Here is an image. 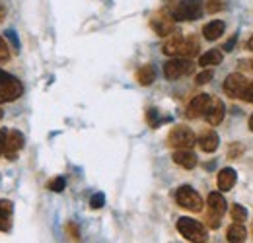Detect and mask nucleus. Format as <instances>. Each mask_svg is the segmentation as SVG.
<instances>
[{
    "instance_id": "f257e3e1",
    "label": "nucleus",
    "mask_w": 253,
    "mask_h": 243,
    "mask_svg": "<svg viewBox=\"0 0 253 243\" xmlns=\"http://www.w3.org/2000/svg\"><path fill=\"white\" fill-rule=\"evenodd\" d=\"M177 232L191 243H205L209 240L207 228L201 222H197L193 218H185V216L177 220Z\"/></svg>"
},
{
    "instance_id": "f03ea898",
    "label": "nucleus",
    "mask_w": 253,
    "mask_h": 243,
    "mask_svg": "<svg viewBox=\"0 0 253 243\" xmlns=\"http://www.w3.org/2000/svg\"><path fill=\"white\" fill-rule=\"evenodd\" d=\"M22 93H24L22 82L16 76L0 70V103L16 101L18 97H22Z\"/></svg>"
},
{
    "instance_id": "7ed1b4c3",
    "label": "nucleus",
    "mask_w": 253,
    "mask_h": 243,
    "mask_svg": "<svg viewBox=\"0 0 253 243\" xmlns=\"http://www.w3.org/2000/svg\"><path fill=\"white\" fill-rule=\"evenodd\" d=\"M195 142H197L195 132L191 130L189 126H185V124L173 126L169 130V134H168V144L171 148H175V150H189V148L195 146Z\"/></svg>"
},
{
    "instance_id": "20e7f679",
    "label": "nucleus",
    "mask_w": 253,
    "mask_h": 243,
    "mask_svg": "<svg viewBox=\"0 0 253 243\" xmlns=\"http://www.w3.org/2000/svg\"><path fill=\"white\" fill-rule=\"evenodd\" d=\"M201 14H203V0H179L171 8L173 20H181V22L197 20L201 18Z\"/></svg>"
},
{
    "instance_id": "39448f33",
    "label": "nucleus",
    "mask_w": 253,
    "mask_h": 243,
    "mask_svg": "<svg viewBox=\"0 0 253 243\" xmlns=\"http://www.w3.org/2000/svg\"><path fill=\"white\" fill-rule=\"evenodd\" d=\"M175 202L181 208L191 210V212H201L203 210V199H201V195L193 187H189V185H181L175 191Z\"/></svg>"
},
{
    "instance_id": "423d86ee",
    "label": "nucleus",
    "mask_w": 253,
    "mask_h": 243,
    "mask_svg": "<svg viewBox=\"0 0 253 243\" xmlns=\"http://www.w3.org/2000/svg\"><path fill=\"white\" fill-rule=\"evenodd\" d=\"M193 72V62L189 59H171V61L166 62L164 66V74L168 80H179L181 76L191 74Z\"/></svg>"
},
{
    "instance_id": "0eeeda50",
    "label": "nucleus",
    "mask_w": 253,
    "mask_h": 243,
    "mask_svg": "<svg viewBox=\"0 0 253 243\" xmlns=\"http://www.w3.org/2000/svg\"><path fill=\"white\" fill-rule=\"evenodd\" d=\"M248 88V80L242 72H234V74H228V78L224 80V86L222 90L228 97L236 99V97H242V93Z\"/></svg>"
},
{
    "instance_id": "6e6552de",
    "label": "nucleus",
    "mask_w": 253,
    "mask_h": 243,
    "mask_svg": "<svg viewBox=\"0 0 253 243\" xmlns=\"http://www.w3.org/2000/svg\"><path fill=\"white\" fill-rule=\"evenodd\" d=\"M150 28H152V31H154L156 35H160V37H168V35H171V33L175 31V20H173L171 14L158 12V14L152 16Z\"/></svg>"
},
{
    "instance_id": "1a4fd4ad",
    "label": "nucleus",
    "mask_w": 253,
    "mask_h": 243,
    "mask_svg": "<svg viewBox=\"0 0 253 243\" xmlns=\"http://www.w3.org/2000/svg\"><path fill=\"white\" fill-rule=\"evenodd\" d=\"M211 103H212V97H211L209 93H199V95H195L189 101V105H187V117H189V119L205 117V113L209 111Z\"/></svg>"
},
{
    "instance_id": "9d476101",
    "label": "nucleus",
    "mask_w": 253,
    "mask_h": 243,
    "mask_svg": "<svg viewBox=\"0 0 253 243\" xmlns=\"http://www.w3.org/2000/svg\"><path fill=\"white\" fill-rule=\"evenodd\" d=\"M24 144H26L24 134L20 130H10L8 132V138H6V152H4V156H8L10 160H14L16 154L24 148Z\"/></svg>"
},
{
    "instance_id": "9b49d317",
    "label": "nucleus",
    "mask_w": 253,
    "mask_h": 243,
    "mask_svg": "<svg viewBox=\"0 0 253 243\" xmlns=\"http://www.w3.org/2000/svg\"><path fill=\"white\" fill-rule=\"evenodd\" d=\"M224 115H226V107H224V103H222L218 97H214L212 103H211V107H209V111L205 113V119H207L209 124L216 126V124H220L222 122Z\"/></svg>"
},
{
    "instance_id": "f8f14e48",
    "label": "nucleus",
    "mask_w": 253,
    "mask_h": 243,
    "mask_svg": "<svg viewBox=\"0 0 253 243\" xmlns=\"http://www.w3.org/2000/svg\"><path fill=\"white\" fill-rule=\"evenodd\" d=\"M183 39L185 37H181L179 33H171V35H168V39H166V43L162 45V53L164 55H168V57H175V55H179V51H181V45H183Z\"/></svg>"
},
{
    "instance_id": "ddd939ff",
    "label": "nucleus",
    "mask_w": 253,
    "mask_h": 243,
    "mask_svg": "<svg viewBox=\"0 0 253 243\" xmlns=\"http://www.w3.org/2000/svg\"><path fill=\"white\" fill-rule=\"evenodd\" d=\"M218 144H220V138H218V134H216L214 130H207V132H203V134L199 136V146H201L203 152H207V154L216 152Z\"/></svg>"
},
{
    "instance_id": "4468645a",
    "label": "nucleus",
    "mask_w": 253,
    "mask_h": 243,
    "mask_svg": "<svg viewBox=\"0 0 253 243\" xmlns=\"http://www.w3.org/2000/svg\"><path fill=\"white\" fill-rule=\"evenodd\" d=\"M207 206H209V214H212V216H224L226 212V199L222 197L220 193H211L209 195V199H207Z\"/></svg>"
},
{
    "instance_id": "2eb2a0df",
    "label": "nucleus",
    "mask_w": 253,
    "mask_h": 243,
    "mask_svg": "<svg viewBox=\"0 0 253 243\" xmlns=\"http://www.w3.org/2000/svg\"><path fill=\"white\" fill-rule=\"evenodd\" d=\"M12 212H14L12 202L2 199L0 201V232H8L12 228Z\"/></svg>"
},
{
    "instance_id": "dca6fc26",
    "label": "nucleus",
    "mask_w": 253,
    "mask_h": 243,
    "mask_svg": "<svg viewBox=\"0 0 253 243\" xmlns=\"http://www.w3.org/2000/svg\"><path fill=\"white\" fill-rule=\"evenodd\" d=\"M224 30H226V24L222 20H212L203 28V35L207 41H216L218 37H222Z\"/></svg>"
},
{
    "instance_id": "f3484780",
    "label": "nucleus",
    "mask_w": 253,
    "mask_h": 243,
    "mask_svg": "<svg viewBox=\"0 0 253 243\" xmlns=\"http://www.w3.org/2000/svg\"><path fill=\"white\" fill-rule=\"evenodd\" d=\"M171 160H173L177 165L185 167V169H193V167L197 165V156L191 152V150H175L173 156H171Z\"/></svg>"
},
{
    "instance_id": "a211bd4d",
    "label": "nucleus",
    "mask_w": 253,
    "mask_h": 243,
    "mask_svg": "<svg viewBox=\"0 0 253 243\" xmlns=\"http://www.w3.org/2000/svg\"><path fill=\"white\" fill-rule=\"evenodd\" d=\"M246 238H248V232L240 222H234L232 226H228L226 240L230 243H246Z\"/></svg>"
},
{
    "instance_id": "6ab92c4d",
    "label": "nucleus",
    "mask_w": 253,
    "mask_h": 243,
    "mask_svg": "<svg viewBox=\"0 0 253 243\" xmlns=\"http://www.w3.org/2000/svg\"><path fill=\"white\" fill-rule=\"evenodd\" d=\"M199 37L197 35H189L183 39V45H181V51H179V57L183 59H193L197 53H199Z\"/></svg>"
},
{
    "instance_id": "aec40b11",
    "label": "nucleus",
    "mask_w": 253,
    "mask_h": 243,
    "mask_svg": "<svg viewBox=\"0 0 253 243\" xmlns=\"http://www.w3.org/2000/svg\"><path fill=\"white\" fill-rule=\"evenodd\" d=\"M236 181H238V175H236V171L232 167L220 169V173H218V189L220 191H230L236 185Z\"/></svg>"
},
{
    "instance_id": "412c9836",
    "label": "nucleus",
    "mask_w": 253,
    "mask_h": 243,
    "mask_svg": "<svg viewBox=\"0 0 253 243\" xmlns=\"http://www.w3.org/2000/svg\"><path fill=\"white\" fill-rule=\"evenodd\" d=\"M154 80H156V70H154L152 64H144V66L138 68V72H136V82H138L140 86H150Z\"/></svg>"
},
{
    "instance_id": "4be33fe9",
    "label": "nucleus",
    "mask_w": 253,
    "mask_h": 243,
    "mask_svg": "<svg viewBox=\"0 0 253 243\" xmlns=\"http://www.w3.org/2000/svg\"><path fill=\"white\" fill-rule=\"evenodd\" d=\"M220 62H222V53L216 51V49L207 51V53L201 55V59H199V64H201V66H218Z\"/></svg>"
},
{
    "instance_id": "5701e85b",
    "label": "nucleus",
    "mask_w": 253,
    "mask_h": 243,
    "mask_svg": "<svg viewBox=\"0 0 253 243\" xmlns=\"http://www.w3.org/2000/svg\"><path fill=\"white\" fill-rule=\"evenodd\" d=\"M230 212H232V218H234V222H244L246 218H248V210L244 208V206H240V204H234L232 208H230Z\"/></svg>"
},
{
    "instance_id": "b1692460",
    "label": "nucleus",
    "mask_w": 253,
    "mask_h": 243,
    "mask_svg": "<svg viewBox=\"0 0 253 243\" xmlns=\"http://www.w3.org/2000/svg\"><path fill=\"white\" fill-rule=\"evenodd\" d=\"M242 154H244V144L234 142V144L228 146V158H230V160H236V158H240Z\"/></svg>"
},
{
    "instance_id": "393cba45",
    "label": "nucleus",
    "mask_w": 253,
    "mask_h": 243,
    "mask_svg": "<svg viewBox=\"0 0 253 243\" xmlns=\"http://www.w3.org/2000/svg\"><path fill=\"white\" fill-rule=\"evenodd\" d=\"M103 204H105V195L103 193H95L94 197L90 199V208H94V210L101 208Z\"/></svg>"
},
{
    "instance_id": "a878e982",
    "label": "nucleus",
    "mask_w": 253,
    "mask_h": 243,
    "mask_svg": "<svg viewBox=\"0 0 253 243\" xmlns=\"http://www.w3.org/2000/svg\"><path fill=\"white\" fill-rule=\"evenodd\" d=\"M64 187H66L64 177H55L53 181H49V189H51V191H55V193H61V191H64Z\"/></svg>"
},
{
    "instance_id": "bb28decb",
    "label": "nucleus",
    "mask_w": 253,
    "mask_h": 243,
    "mask_svg": "<svg viewBox=\"0 0 253 243\" xmlns=\"http://www.w3.org/2000/svg\"><path fill=\"white\" fill-rule=\"evenodd\" d=\"M212 80V70H205V72H201L197 78H195V82L199 84V86H203V84H209Z\"/></svg>"
},
{
    "instance_id": "cd10ccee",
    "label": "nucleus",
    "mask_w": 253,
    "mask_h": 243,
    "mask_svg": "<svg viewBox=\"0 0 253 243\" xmlns=\"http://www.w3.org/2000/svg\"><path fill=\"white\" fill-rule=\"evenodd\" d=\"M238 66H240V72H246V74H253V59H242Z\"/></svg>"
},
{
    "instance_id": "c85d7f7f",
    "label": "nucleus",
    "mask_w": 253,
    "mask_h": 243,
    "mask_svg": "<svg viewBox=\"0 0 253 243\" xmlns=\"http://www.w3.org/2000/svg\"><path fill=\"white\" fill-rule=\"evenodd\" d=\"M222 8H224V2H222V0H209V4H207V10H209L211 14L218 12Z\"/></svg>"
},
{
    "instance_id": "c756f323",
    "label": "nucleus",
    "mask_w": 253,
    "mask_h": 243,
    "mask_svg": "<svg viewBox=\"0 0 253 243\" xmlns=\"http://www.w3.org/2000/svg\"><path fill=\"white\" fill-rule=\"evenodd\" d=\"M10 59V51H8V45H6V41L0 37V62L8 61Z\"/></svg>"
},
{
    "instance_id": "7c9ffc66",
    "label": "nucleus",
    "mask_w": 253,
    "mask_h": 243,
    "mask_svg": "<svg viewBox=\"0 0 253 243\" xmlns=\"http://www.w3.org/2000/svg\"><path fill=\"white\" fill-rule=\"evenodd\" d=\"M66 232L70 234V238H72L74 242H78V240H80V230H78V226H76V224H72V222H70V224L66 226Z\"/></svg>"
},
{
    "instance_id": "2f4dec72",
    "label": "nucleus",
    "mask_w": 253,
    "mask_h": 243,
    "mask_svg": "<svg viewBox=\"0 0 253 243\" xmlns=\"http://www.w3.org/2000/svg\"><path fill=\"white\" fill-rule=\"evenodd\" d=\"M6 138H8V132L4 128H0V158L6 152Z\"/></svg>"
},
{
    "instance_id": "473e14b6",
    "label": "nucleus",
    "mask_w": 253,
    "mask_h": 243,
    "mask_svg": "<svg viewBox=\"0 0 253 243\" xmlns=\"http://www.w3.org/2000/svg\"><path fill=\"white\" fill-rule=\"evenodd\" d=\"M6 39L12 43V47L14 49H20V41H18V37H16V33L10 30V31H6Z\"/></svg>"
},
{
    "instance_id": "72a5a7b5",
    "label": "nucleus",
    "mask_w": 253,
    "mask_h": 243,
    "mask_svg": "<svg viewBox=\"0 0 253 243\" xmlns=\"http://www.w3.org/2000/svg\"><path fill=\"white\" fill-rule=\"evenodd\" d=\"M242 97H244L248 103H253V82L248 86V88H246V91L242 93Z\"/></svg>"
},
{
    "instance_id": "f704fd0d",
    "label": "nucleus",
    "mask_w": 253,
    "mask_h": 243,
    "mask_svg": "<svg viewBox=\"0 0 253 243\" xmlns=\"http://www.w3.org/2000/svg\"><path fill=\"white\" fill-rule=\"evenodd\" d=\"M209 226L216 230V228L220 226V216H212V214H209Z\"/></svg>"
},
{
    "instance_id": "c9c22d12",
    "label": "nucleus",
    "mask_w": 253,
    "mask_h": 243,
    "mask_svg": "<svg viewBox=\"0 0 253 243\" xmlns=\"http://www.w3.org/2000/svg\"><path fill=\"white\" fill-rule=\"evenodd\" d=\"M148 122H150V126H158V119H156V109H148Z\"/></svg>"
},
{
    "instance_id": "e433bc0d",
    "label": "nucleus",
    "mask_w": 253,
    "mask_h": 243,
    "mask_svg": "<svg viewBox=\"0 0 253 243\" xmlns=\"http://www.w3.org/2000/svg\"><path fill=\"white\" fill-rule=\"evenodd\" d=\"M234 43H236V35H234L230 41L224 43V51H232V49H234Z\"/></svg>"
},
{
    "instance_id": "4c0bfd02",
    "label": "nucleus",
    "mask_w": 253,
    "mask_h": 243,
    "mask_svg": "<svg viewBox=\"0 0 253 243\" xmlns=\"http://www.w3.org/2000/svg\"><path fill=\"white\" fill-rule=\"evenodd\" d=\"M4 18H6V8H4L2 4H0V22H2Z\"/></svg>"
},
{
    "instance_id": "58836bf2",
    "label": "nucleus",
    "mask_w": 253,
    "mask_h": 243,
    "mask_svg": "<svg viewBox=\"0 0 253 243\" xmlns=\"http://www.w3.org/2000/svg\"><path fill=\"white\" fill-rule=\"evenodd\" d=\"M248 49H250V51H253V35L250 37V41H248Z\"/></svg>"
},
{
    "instance_id": "ea45409f",
    "label": "nucleus",
    "mask_w": 253,
    "mask_h": 243,
    "mask_svg": "<svg viewBox=\"0 0 253 243\" xmlns=\"http://www.w3.org/2000/svg\"><path fill=\"white\" fill-rule=\"evenodd\" d=\"M248 126H250V130L253 132V115L250 117V121H248Z\"/></svg>"
},
{
    "instance_id": "a19ab883",
    "label": "nucleus",
    "mask_w": 253,
    "mask_h": 243,
    "mask_svg": "<svg viewBox=\"0 0 253 243\" xmlns=\"http://www.w3.org/2000/svg\"><path fill=\"white\" fill-rule=\"evenodd\" d=\"M0 119H2V109H0Z\"/></svg>"
}]
</instances>
